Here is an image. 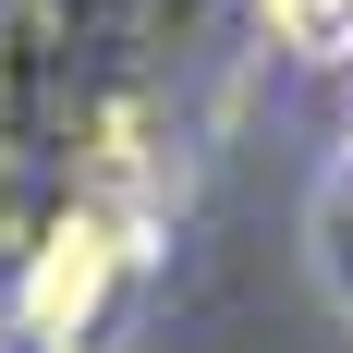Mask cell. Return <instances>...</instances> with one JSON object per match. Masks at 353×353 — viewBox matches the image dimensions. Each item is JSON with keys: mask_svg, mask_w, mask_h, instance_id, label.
I'll return each instance as SVG.
<instances>
[{"mask_svg": "<svg viewBox=\"0 0 353 353\" xmlns=\"http://www.w3.org/2000/svg\"><path fill=\"white\" fill-rule=\"evenodd\" d=\"M110 268H122V232H110V208H73V219H49V244H37L25 292H12L25 341L73 353L85 329H98V305H110Z\"/></svg>", "mask_w": 353, "mask_h": 353, "instance_id": "cell-1", "label": "cell"}, {"mask_svg": "<svg viewBox=\"0 0 353 353\" xmlns=\"http://www.w3.org/2000/svg\"><path fill=\"white\" fill-rule=\"evenodd\" d=\"M256 25L292 61H353V0H256Z\"/></svg>", "mask_w": 353, "mask_h": 353, "instance_id": "cell-2", "label": "cell"}]
</instances>
